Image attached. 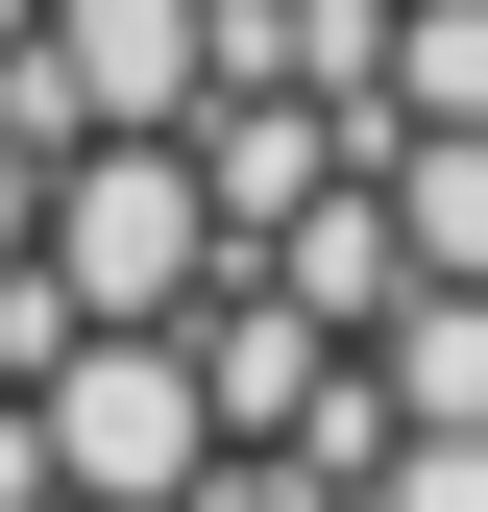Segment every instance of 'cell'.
Segmentation results:
<instances>
[{
	"label": "cell",
	"mask_w": 488,
	"mask_h": 512,
	"mask_svg": "<svg viewBox=\"0 0 488 512\" xmlns=\"http://www.w3.org/2000/svg\"><path fill=\"white\" fill-rule=\"evenodd\" d=\"M0 439H25L49 512H196V488H220V391H196V342H49L25 391H0Z\"/></svg>",
	"instance_id": "obj_1"
},
{
	"label": "cell",
	"mask_w": 488,
	"mask_h": 512,
	"mask_svg": "<svg viewBox=\"0 0 488 512\" xmlns=\"http://www.w3.org/2000/svg\"><path fill=\"white\" fill-rule=\"evenodd\" d=\"M391 98H415V147H488V0H415V25H391Z\"/></svg>",
	"instance_id": "obj_2"
},
{
	"label": "cell",
	"mask_w": 488,
	"mask_h": 512,
	"mask_svg": "<svg viewBox=\"0 0 488 512\" xmlns=\"http://www.w3.org/2000/svg\"><path fill=\"white\" fill-rule=\"evenodd\" d=\"M391 269H415V293H488V147H415V196H391Z\"/></svg>",
	"instance_id": "obj_3"
},
{
	"label": "cell",
	"mask_w": 488,
	"mask_h": 512,
	"mask_svg": "<svg viewBox=\"0 0 488 512\" xmlns=\"http://www.w3.org/2000/svg\"><path fill=\"white\" fill-rule=\"evenodd\" d=\"M25 220H49V147H25V122H0V269H25Z\"/></svg>",
	"instance_id": "obj_4"
},
{
	"label": "cell",
	"mask_w": 488,
	"mask_h": 512,
	"mask_svg": "<svg viewBox=\"0 0 488 512\" xmlns=\"http://www.w3.org/2000/svg\"><path fill=\"white\" fill-rule=\"evenodd\" d=\"M0 49H25V0H0Z\"/></svg>",
	"instance_id": "obj_5"
}]
</instances>
